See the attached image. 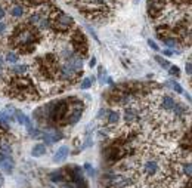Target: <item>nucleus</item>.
<instances>
[{
  "instance_id": "f257e3e1",
  "label": "nucleus",
  "mask_w": 192,
  "mask_h": 188,
  "mask_svg": "<svg viewBox=\"0 0 192 188\" xmlns=\"http://www.w3.org/2000/svg\"><path fill=\"white\" fill-rule=\"evenodd\" d=\"M39 39L40 34L34 25H22V27H18L17 31L13 33L11 43L18 51L28 53L34 51V46L39 42Z\"/></svg>"
},
{
  "instance_id": "f03ea898",
  "label": "nucleus",
  "mask_w": 192,
  "mask_h": 188,
  "mask_svg": "<svg viewBox=\"0 0 192 188\" xmlns=\"http://www.w3.org/2000/svg\"><path fill=\"white\" fill-rule=\"evenodd\" d=\"M43 111V123L46 120H49L52 123H59V125H67V117L70 111H71V105L68 102V99H59V101H53V102L47 104Z\"/></svg>"
},
{
  "instance_id": "7ed1b4c3",
  "label": "nucleus",
  "mask_w": 192,
  "mask_h": 188,
  "mask_svg": "<svg viewBox=\"0 0 192 188\" xmlns=\"http://www.w3.org/2000/svg\"><path fill=\"white\" fill-rule=\"evenodd\" d=\"M9 91H11L12 96L18 98V99H24V101H31V99H37V92L34 89L31 80L27 77H17L11 82L9 85Z\"/></svg>"
},
{
  "instance_id": "20e7f679",
  "label": "nucleus",
  "mask_w": 192,
  "mask_h": 188,
  "mask_svg": "<svg viewBox=\"0 0 192 188\" xmlns=\"http://www.w3.org/2000/svg\"><path fill=\"white\" fill-rule=\"evenodd\" d=\"M141 169H142V175L146 178L148 181L154 184H161L163 181H166L164 175V167L161 166L160 160L157 157H146L145 160L141 161Z\"/></svg>"
},
{
  "instance_id": "39448f33",
  "label": "nucleus",
  "mask_w": 192,
  "mask_h": 188,
  "mask_svg": "<svg viewBox=\"0 0 192 188\" xmlns=\"http://www.w3.org/2000/svg\"><path fill=\"white\" fill-rule=\"evenodd\" d=\"M50 19V28H53L58 33H65V31H70L74 25V19L68 13H64V12H56L53 13V17L49 18Z\"/></svg>"
},
{
  "instance_id": "423d86ee",
  "label": "nucleus",
  "mask_w": 192,
  "mask_h": 188,
  "mask_svg": "<svg viewBox=\"0 0 192 188\" xmlns=\"http://www.w3.org/2000/svg\"><path fill=\"white\" fill-rule=\"evenodd\" d=\"M71 45H73L74 51L81 53V55H84L86 52H87V40L86 37L83 36V33H80V31H75L71 37Z\"/></svg>"
},
{
  "instance_id": "0eeeda50",
  "label": "nucleus",
  "mask_w": 192,
  "mask_h": 188,
  "mask_svg": "<svg viewBox=\"0 0 192 188\" xmlns=\"http://www.w3.org/2000/svg\"><path fill=\"white\" fill-rule=\"evenodd\" d=\"M77 74H79V71H75L67 61H65V62L59 67V70H58V76H59V79L64 80V82H73V80L77 77Z\"/></svg>"
},
{
  "instance_id": "6e6552de",
  "label": "nucleus",
  "mask_w": 192,
  "mask_h": 188,
  "mask_svg": "<svg viewBox=\"0 0 192 188\" xmlns=\"http://www.w3.org/2000/svg\"><path fill=\"white\" fill-rule=\"evenodd\" d=\"M41 139L45 141L47 145H52V144L61 141L64 138V133L59 129H47L46 132H41Z\"/></svg>"
},
{
  "instance_id": "1a4fd4ad",
  "label": "nucleus",
  "mask_w": 192,
  "mask_h": 188,
  "mask_svg": "<svg viewBox=\"0 0 192 188\" xmlns=\"http://www.w3.org/2000/svg\"><path fill=\"white\" fill-rule=\"evenodd\" d=\"M123 117H124V121L127 123V125L136 123L137 120L141 119V116H139V110L136 108V107H133V105H129L127 108H124Z\"/></svg>"
},
{
  "instance_id": "9d476101",
  "label": "nucleus",
  "mask_w": 192,
  "mask_h": 188,
  "mask_svg": "<svg viewBox=\"0 0 192 188\" xmlns=\"http://www.w3.org/2000/svg\"><path fill=\"white\" fill-rule=\"evenodd\" d=\"M164 5L166 2L164 0H149L148 2V12L151 17H158L163 13V9H164Z\"/></svg>"
},
{
  "instance_id": "9b49d317",
  "label": "nucleus",
  "mask_w": 192,
  "mask_h": 188,
  "mask_svg": "<svg viewBox=\"0 0 192 188\" xmlns=\"http://www.w3.org/2000/svg\"><path fill=\"white\" fill-rule=\"evenodd\" d=\"M175 98L170 96V95H161V96L158 98V107L163 111H171L173 110V107H175Z\"/></svg>"
},
{
  "instance_id": "f8f14e48",
  "label": "nucleus",
  "mask_w": 192,
  "mask_h": 188,
  "mask_svg": "<svg viewBox=\"0 0 192 188\" xmlns=\"http://www.w3.org/2000/svg\"><path fill=\"white\" fill-rule=\"evenodd\" d=\"M13 160H12L11 156H5V157H2L0 156V169L2 171H5L6 173H12L13 172Z\"/></svg>"
},
{
  "instance_id": "ddd939ff",
  "label": "nucleus",
  "mask_w": 192,
  "mask_h": 188,
  "mask_svg": "<svg viewBox=\"0 0 192 188\" xmlns=\"http://www.w3.org/2000/svg\"><path fill=\"white\" fill-rule=\"evenodd\" d=\"M68 154H70V147H67V145L59 147V148L56 150L55 156H53V161H55V163H62L68 157Z\"/></svg>"
},
{
  "instance_id": "4468645a",
  "label": "nucleus",
  "mask_w": 192,
  "mask_h": 188,
  "mask_svg": "<svg viewBox=\"0 0 192 188\" xmlns=\"http://www.w3.org/2000/svg\"><path fill=\"white\" fill-rule=\"evenodd\" d=\"M83 116V108H71L67 117V125H75Z\"/></svg>"
},
{
  "instance_id": "2eb2a0df",
  "label": "nucleus",
  "mask_w": 192,
  "mask_h": 188,
  "mask_svg": "<svg viewBox=\"0 0 192 188\" xmlns=\"http://www.w3.org/2000/svg\"><path fill=\"white\" fill-rule=\"evenodd\" d=\"M67 62L70 64L75 71L81 73V70H83V59H81V55H75V53H74L73 57H70L67 59Z\"/></svg>"
},
{
  "instance_id": "dca6fc26",
  "label": "nucleus",
  "mask_w": 192,
  "mask_h": 188,
  "mask_svg": "<svg viewBox=\"0 0 192 188\" xmlns=\"http://www.w3.org/2000/svg\"><path fill=\"white\" fill-rule=\"evenodd\" d=\"M15 119H17V121L19 123V125L27 126V129H28V131L31 129V127H33L31 119H28V116H25L22 111H17V110H15Z\"/></svg>"
},
{
  "instance_id": "f3484780",
  "label": "nucleus",
  "mask_w": 192,
  "mask_h": 188,
  "mask_svg": "<svg viewBox=\"0 0 192 188\" xmlns=\"http://www.w3.org/2000/svg\"><path fill=\"white\" fill-rule=\"evenodd\" d=\"M49 178H50V181L53 184H64L65 181H67V176H65V171H64V169H59V171H56V172H52L50 175H49Z\"/></svg>"
},
{
  "instance_id": "a211bd4d",
  "label": "nucleus",
  "mask_w": 192,
  "mask_h": 188,
  "mask_svg": "<svg viewBox=\"0 0 192 188\" xmlns=\"http://www.w3.org/2000/svg\"><path fill=\"white\" fill-rule=\"evenodd\" d=\"M9 13H11L13 18H22L24 15H25V7H24L22 5H13L11 7Z\"/></svg>"
},
{
  "instance_id": "6ab92c4d",
  "label": "nucleus",
  "mask_w": 192,
  "mask_h": 188,
  "mask_svg": "<svg viewBox=\"0 0 192 188\" xmlns=\"http://www.w3.org/2000/svg\"><path fill=\"white\" fill-rule=\"evenodd\" d=\"M107 121H108V125H117L120 121V114L118 111H114V110H109V111H107Z\"/></svg>"
},
{
  "instance_id": "aec40b11",
  "label": "nucleus",
  "mask_w": 192,
  "mask_h": 188,
  "mask_svg": "<svg viewBox=\"0 0 192 188\" xmlns=\"http://www.w3.org/2000/svg\"><path fill=\"white\" fill-rule=\"evenodd\" d=\"M46 154V145L45 144H36L31 150V156L33 157H41Z\"/></svg>"
},
{
  "instance_id": "412c9836",
  "label": "nucleus",
  "mask_w": 192,
  "mask_h": 188,
  "mask_svg": "<svg viewBox=\"0 0 192 188\" xmlns=\"http://www.w3.org/2000/svg\"><path fill=\"white\" fill-rule=\"evenodd\" d=\"M12 154V145L7 141H0V156H11Z\"/></svg>"
},
{
  "instance_id": "4be33fe9",
  "label": "nucleus",
  "mask_w": 192,
  "mask_h": 188,
  "mask_svg": "<svg viewBox=\"0 0 192 188\" xmlns=\"http://www.w3.org/2000/svg\"><path fill=\"white\" fill-rule=\"evenodd\" d=\"M167 87H170V89H173V91L176 92V93H183V89H182V86L176 82V80H169V82H164Z\"/></svg>"
},
{
  "instance_id": "5701e85b",
  "label": "nucleus",
  "mask_w": 192,
  "mask_h": 188,
  "mask_svg": "<svg viewBox=\"0 0 192 188\" xmlns=\"http://www.w3.org/2000/svg\"><path fill=\"white\" fill-rule=\"evenodd\" d=\"M161 39H163V43L166 46H169L170 49H175V47H177V40L175 39V36H173V37H161Z\"/></svg>"
},
{
  "instance_id": "b1692460",
  "label": "nucleus",
  "mask_w": 192,
  "mask_h": 188,
  "mask_svg": "<svg viewBox=\"0 0 192 188\" xmlns=\"http://www.w3.org/2000/svg\"><path fill=\"white\" fill-rule=\"evenodd\" d=\"M180 169H182V173H183V175H185V176H186L188 179H191V176H192V167H191V163H189V161L183 163V165L180 166Z\"/></svg>"
},
{
  "instance_id": "393cba45",
  "label": "nucleus",
  "mask_w": 192,
  "mask_h": 188,
  "mask_svg": "<svg viewBox=\"0 0 192 188\" xmlns=\"http://www.w3.org/2000/svg\"><path fill=\"white\" fill-rule=\"evenodd\" d=\"M18 59H19V57H18L15 52H7V53L5 55V61L6 62H9V64H17Z\"/></svg>"
},
{
  "instance_id": "a878e982",
  "label": "nucleus",
  "mask_w": 192,
  "mask_h": 188,
  "mask_svg": "<svg viewBox=\"0 0 192 188\" xmlns=\"http://www.w3.org/2000/svg\"><path fill=\"white\" fill-rule=\"evenodd\" d=\"M13 73H17V74H25L27 71H28V65H15L13 68H12Z\"/></svg>"
},
{
  "instance_id": "bb28decb",
  "label": "nucleus",
  "mask_w": 192,
  "mask_h": 188,
  "mask_svg": "<svg viewBox=\"0 0 192 188\" xmlns=\"http://www.w3.org/2000/svg\"><path fill=\"white\" fill-rule=\"evenodd\" d=\"M92 85H93V82H92L90 77H86V79L81 80V83H80V89H83V91H86V89H89V87H92Z\"/></svg>"
},
{
  "instance_id": "cd10ccee",
  "label": "nucleus",
  "mask_w": 192,
  "mask_h": 188,
  "mask_svg": "<svg viewBox=\"0 0 192 188\" xmlns=\"http://www.w3.org/2000/svg\"><path fill=\"white\" fill-rule=\"evenodd\" d=\"M155 61H157V62H158L163 68H169V67H170L169 61H167V59H164L163 57H158V55H157V57H155Z\"/></svg>"
},
{
  "instance_id": "c85d7f7f",
  "label": "nucleus",
  "mask_w": 192,
  "mask_h": 188,
  "mask_svg": "<svg viewBox=\"0 0 192 188\" xmlns=\"http://www.w3.org/2000/svg\"><path fill=\"white\" fill-rule=\"evenodd\" d=\"M84 171H86V173L89 175V176H95V169H93V166L90 165V163H86L84 165Z\"/></svg>"
},
{
  "instance_id": "c756f323",
  "label": "nucleus",
  "mask_w": 192,
  "mask_h": 188,
  "mask_svg": "<svg viewBox=\"0 0 192 188\" xmlns=\"http://www.w3.org/2000/svg\"><path fill=\"white\" fill-rule=\"evenodd\" d=\"M28 133H30V136H33V138H40L41 136V132L39 131V129H36V127H31L28 131Z\"/></svg>"
},
{
  "instance_id": "7c9ffc66",
  "label": "nucleus",
  "mask_w": 192,
  "mask_h": 188,
  "mask_svg": "<svg viewBox=\"0 0 192 188\" xmlns=\"http://www.w3.org/2000/svg\"><path fill=\"white\" fill-rule=\"evenodd\" d=\"M27 5H33V6H40L43 5V3H46V0H24Z\"/></svg>"
},
{
  "instance_id": "2f4dec72",
  "label": "nucleus",
  "mask_w": 192,
  "mask_h": 188,
  "mask_svg": "<svg viewBox=\"0 0 192 188\" xmlns=\"http://www.w3.org/2000/svg\"><path fill=\"white\" fill-rule=\"evenodd\" d=\"M169 70H170L169 73H170L171 76H176V77H177V76L180 74V73H179V67H177V65H170Z\"/></svg>"
},
{
  "instance_id": "473e14b6",
  "label": "nucleus",
  "mask_w": 192,
  "mask_h": 188,
  "mask_svg": "<svg viewBox=\"0 0 192 188\" xmlns=\"http://www.w3.org/2000/svg\"><path fill=\"white\" fill-rule=\"evenodd\" d=\"M148 45H149V47H151V49H152V51H160V47H158V45H157V43H155V42H154V40H148Z\"/></svg>"
},
{
  "instance_id": "72a5a7b5",
  "label": "nucleus",
  "mask_w": 192,
  "mask_h": 188,
  "mask_svg": "<svg viewBox=\"0 0 192 188\" xmlns=\"http://www.w3.org/2000/svg\"><path fill=\"white\" fill-rule=\"evenodd\" d=\"M6 30H7V25H6V22H3V21H0V36H3L6 33Z\"/></svg>"
},
{
  "instance_id": "f704fd0d",
  "label": "nucleus",
  "mask_w": 192,
  "mask_h": 188,
  "mask_svg": "<svg viewBox=\"0 0 192 188\" xmlns=\"http://www.w3.org/2000/svg\"><path fill=\"white\" fill-rule=\"evenodd\" d=\"M185 70H186V74L191 76V73H192V64H191V61H188V62L185 64Z\"/></svg>"
},
{
  "instance_id": "c9c22d12",
  "label": "nucleus",
  "mask_w": 192,
  "mask_h": 188,
  "mask_svg": "<svg viewBox=\"0 0 192 188\" xmlns=\"http://www.w3.org/2000/svg\"><path fill=\"white\" fill-rule=\"evenodd\" d=\"M103 116H107V110H105V108H101V110H99V113H98V116H96V119L101 120Z\"/></svg>"
},
{
  "instance_id": "e433bc0d",
  "label": "nucleus",
  "mask_w": 192,
  "mask_h": 188,
  "mask_svg": "<svg viewBox=\"0 0 192 188\" xmlns=\"http://www.w3.org/2000/svg\"><path fill=\"white\" fill-rule=\"evenodd\" d=\"M5 15H6V12H5V9L3 7H0V21L5 18Z\"/></svg>"
},
{
  "instance_id": "4c0bfd02",
  "label": "nucleus",
  "mask_w": 192,
  "mask_h": 188,
  "mask_svg": "<svg viewBox=\"0 0 192 188\" xmlns=\"http://www.w3.org/2000/svg\"><path fill=\"white\" fill-rule=\"evenodd\" d=\"M163 53H164V55H166V57H171V55H173V52H171V51H169V49H166V51H164Z\"/></svg>"
},
{
  "instance_id": "58836bf2",
  "label": "nucleus",
  "mask_w": 192,
  "mask_h": 188,
  "mask_svg": "<svg viewBox=\"0 0 192 188\" xmlns=\"http://www.w3.org/2000/svg\"><path fill=\"white\" fill-rule=\"evenodd\" d=\"M89 65H90V67H95L96 65V58H92L90 62H89Z\"/></svg>"
},
{
  "instance_id": "ea45409f",
  "label": "nucleus",
  "mask_w": 192,
  "mask_h": 188,
  "mask_svg": "<svg viewBox=\"0 0 192 188\" xmlns=\"http://www.w3.org/2000/svg\"><path fill=\"white\" fill-rule=\"evenodd\" d=\"M3 185H5V178L0 175V187H3Z\"/></svg>"
},
{
  "instance_id": "a19ab883",
  "label": "nucleus",
  "mask_w": 192,
  "mask_h": 188,
  "mask_svg": "<svg viewBox=\"0 0 192 188\" xmlns=\"http://www.w3.org/2000/svg\"><path fill=\"white\" fill-rule=\"evenodd\" d=\"M185 98H186L188 101H189V102H191V96H189V93H185Z\"/></svg>"
}]
</instances>
